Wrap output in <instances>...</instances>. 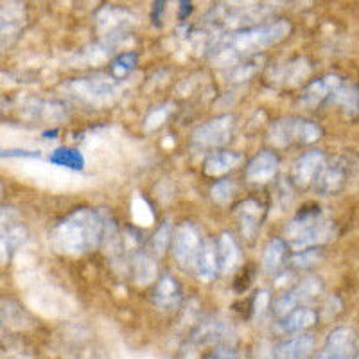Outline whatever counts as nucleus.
<instances>
[{"instance_id":"nucleus-3","label":"nucleus","mask_w":359,"mask_h":359,"mask_svg":"<svg viewBox=\"0 0 359 359\" xmlns=\"http://www.w3.org/2000/svg\"><path fill=\"white\" fill-rule=\"evenodd\" d=\"M286 236L293 248L302 252L332 241L336 236V226L332 221L325 219L320 210L307 208L291 221L286 229Z\"/></svg>"},{"instance_id":"nucleus-31","label":"nucleus","mask_w":359,"mask_h":359,"mask_svg":"<svg viewBox=\"0 0 359 359\" xmlns=\"http://www.w3.org/2000/svg\"><path fill=\"white\" fill-rule=\"evenodd\" d=\"M169 111H171V108H168V110H165V108H156V110H153L151 115L147 117V126H149V128H156V126H158V124L162 123L163 118L168 117Z\"/></svg>"},{"instance_id":"nucleus-38","label":"nucleus","mask_w":359,"mask_h":359,"mask_svg":"<svg viewBox=\"0 0 359 359\" xmlns=\"http://www.w3.org/2000/svg\"><path fill=\"white\" fill-rule=\"evenodd\" d=\"M358 359H359V351H358Z\"/></svg>"},{"instance_id":"nucleus-29","label":"nucleus","mask_w":359,"mask_h":359,"mask_svg":"<svg viewBox=\"0 0 359 359\" xmlns=\"http://www.w3.org/2000/svg\"><path fill=\"white\" fill-rule=\"evenodd\" d=\"M135 63H137V54L135 53H124V54H121V56H117L114 62L110 63L111 78H115V79L124 78L128 72H131V70H133Z\"/></svg>"},{"instance_id":"nucleus-6","label":"nucleus","mask_w":359,"mask_h":359,"mask_svg":"<svg viewBox=\"0 0 359 359\" xmlns=\"http://www.w3.org/2000/svg\"><path fill=\"white\" fill-rule=\"evenodd\" d=\"M201 246H203V243H201L200 230L192 223L180 224L178 230L175 232V237H172V255H175V261L180 266H184V268L194 266Z\"/></svg>"},{"instance_id":"nucleus-25","label":"nucleus","mask_w":359,"mask_h":359,"mask_svg":"<svg viewBox=\"0 0 359 359\" xmlns=\"http://www.w3.org/2000/svg\"><path fill=\"white\" fill-rule=\"evenodd\" d=\"M284 255H286V243L282 241L280 237L271 239L262 253V269L268 275H275L280 269Z\"/></svg>"},{"instance_id":"nucleus-23","label":"nucleus","mask_w":359,"mask_h":359,"mask_svg":"<svg viewBox=\"0 0 359 359\" xmlns=\"http://www.w3.org/2000/svg\"><path fill=\"white\" fill-rule=\"evenodd\" d=\"M217 257H219V269L223 273H229L237 266L241 255L237 248L236 241L230 233H221L219 241H217Z\"/></svg>"},{"instance_id":"nucleus-4","label":"nucleus","mask_w":359,"mask_h":359,"mask_svg":"<svg viewBox=\"0 0 359 359\" xmlns=\"http://www.w3.org/2000/svg\"><path fill=\"white\" fill-rule=\"evenodd\" d=\"M70 95L79 101L92 104V107H102L110 104L121 94V86L117 79L108 76H94V78H79L67 83L65 86Z\"/></svg>"},{"instance_id":"nucleus-27","label":"nucleus","mask_w":359,"mask_h":359,"mask_svg":"<svg viewBox=\"0 0 359 359\" xmlns=\"http://www.w3.org/2000/svg\"><path fill=\"white\" fill-rule=\"evenodd\" d=\"M50 162L54 165L74 169V171H79V169L85 168V156L78 149H70V147H57L56 151L50 155Z\"/></svg>"},{"instance_id":"nucleus-2","label":"nucleus","mask_w":359,"mask_h":359,"mask_svg":"<svg viewBox=\"0 0 359 359\" xmlns=\"http://www.w3.org/2000/svg\"><path fill=\"white\" fill-rule=\"evenodd\" d=\"M287 33H290V25L286 22L246 29V31H239V33L223 38L221 43L214 47V54L219 57V62H229L236 57L241 60V57L277 43L282 38H286Z\"/></svg>"},{"instance_id":"nucleus-9","label":"nucleus","mask_w":359,"mask_h":359,"mask_svg":"<svg viewBox=\"0 0 359 359\" xmlns=\"http://www.w3.org/2000/svg\"><path fill=\"white\" fill-rule=\"evenodd\" d=\"M355 334L348 327H338L329 334L316 359H354Z\"/></svg>"},{"instance_id":"nucleus-15","label":"nucleus","mask_w":359,"mask_h":359,"mask_svg":"<svg viewBox=\"0 0 359 359\" xmlns=\"http://www.w3.org/2000/svg\"><path fill=\"white\" fill-rule=\"evenodd\" d=\"M180 302H182V290L175 278L169 275L160 278L153 293V304L162 311H172L180 306Z\"/></svg>"},{"instance_id":"nucleus-19","label":"nucleus","mask_w":359,"mask_h":359,"mask_svg":"<svg viewBox=\"0 0 359 359\" xmlns=\"http://www.w3.org/2000/svg\"><path fill=\"white\" fill-rule=\"evenodd\" d=\"M243 156L239 153L230 151H214L205 160V175L208 176H221L224 172L232 171L236 165H239Z\"/></svg>"},{"instance_id":"nucleus-34","label":"nucleus","mask_w":359,"mask_h":359,"mask_svg":"<svg viewBox=\"0 0 359 359\" xmlns=\"http://www.w3.org/2000/svg\"><path fill=\"white\" fill-rule=\"evenodd\" d=\"M165 2H168V0H155V2H153L151 18L153 22H155V25H160V22H162V13L165 11Z\"/></svg>"},{"instance_id":"nucleus-24","label":"nucleus","mask_w":359,"mask_h":359,"mask_svg":"<svg viewBox=\"0 0 359 359\" xmlns=\"http://www.w3.org/2000/svg\"><path fill=\"white\" fill-rule=\"evenodd\" d=\"M329 101L336 107L341 108L347 115H355L359 111V92L355 86L348 85V83H343L338 86V88L332 92L331 99Z\"/></svg>"},{"instance_id":"nucleus-26","label":"nucleus","mask_w":359,"mask_h":359,"mask_svg":"<svg viewBox=\"0 0 359 359\" xmlns=\"http://www.w3.org/2000/svg\"><path fill=\"white\" fill-rule=\"evenodd\" d=\"M156 277V264L147 253L137 252L133 257V278L137 284L146 286Z\"/></svg>"},{"instance_id":"nucleus-12","label":"nucleus","mask_w":359,"mask_h":359,"mask_svg":"<svg viewBox=\"0 0 359 359\" xmlns=\"http://www.w3.org/2000/svg\"><path fill=\"white\" fill-rule=\"evenodd\" d=\"M264 216V207L255 200H246L239 203L236 210V217L239 221V230L246 241H252L261 229V221Z\"/></svg>"},{"instance_id":"nucleus-22","label":"nucleus","mask_w":359,"mask_h":359,"mask_svg":"<svg viewBox=\"0 0 359 359\" xmlns=\"http://www.w3.org/2000/svg\"><path fill=\"white\" fill-rule=\"evenodd\" d=\"M233 331L229 322H224L221 318H208L203 322L198 329L196 336L200 341L205 343H214V341H223L226 338H232Z\"/></svg>"},{"instance_id":"nucleus-18","label":"nucleus","mask_w":359,"mask_h":359,"mask_svg":"<svg viewBox=\"0 0 359 359\" xmlns=\"http://www.w3.org/2000/svg\"><path fill=\"white\" fill-rule=\"evenodd\" d=\"M2 262L9 261L11 255L24 245L25 241V230L22 224L13 223L11 217L8 216V221L2 217Z\"/></svg>"},{"instance_id":"nucleus-16","label":"nucleus","mask_w":359,"mask_h":359,"mask_svg":"<svg viewBox=\"0 0 359 359\" xmlns=\"http://www.w3.org/2000/svg\"><path fill=\"white\" fill-rule=\"evenodd\" d=\"M22 111L29 121H40V123H56L65 117L62 104L54 101H29Z\"/></svg>"},{"instance_id":"nucleus-32","label":"nucleus","mask_w":359,"mask_h":359,"mask_svg":"<svg viewBox=\"0 0 359 359\" xmlns=\"http://www.w3.org/2000/svg\"><path fill=\"white\" fill-rule=\"evenodd\" d=\"M205 359H237V354L230 347H219L210 352Z\"/></svg>"},{"instance_id":"nucleus-8","label":"nucleus","mask_w":359,"mask_h":359,"mask_svg":"<svg viewBox=\"0 0 359 359\" xmlns=\"http://www.w3.org/2000/svg\"><path fill=\"white\" fill-rule=\"evenodd\" d=\"M323 290V284L320 278L316 277H309L304 278L300 284L293 287L291 291H287L284 297H280L275 302V313L277 316L284 318L286 314H290L291 311L298 309V307L302 306V304L309 302V300H314V298L318 297Z\"/></svg>"},{"instance_id":"nucleus-28","label":"nucleus","mask_w":359,"mask_h":359,"mask_svg":"<svg viewBox=\"0 0 359 359\" xmlns=\"http://www.w3.org/2000/svg\"><path fill=\"white\" fill-rule=\"evenodd\" d=\"M236 191V182H232V180H219V182L214 184L212 189H210V198H212L214 203L217 205H229L230 201H232Z\"/></svg>"},{"instance_id":"nucleus-36","label":"nucleus","mask_w":359,"mask_h":359,"mask_svg":"<svg viewBox=\"0 0 359 359\" xmlns=\"http://www.w3.org/2000/svg\"><path fill=\"white\" fill-rule=\"evenodd\" d=\"M2 156H40V153L38 151H27V149H6L4 153H2Z\"/></svg>"},{"instance_id":"nucleus-14","label":"nucleus","mask_w":359,"mask_h":359,"mask_svg":"<svg viewBox=\"0 0 359 359\" xmlns=\"http://www.w3.org/2000/svg\"><path fill=\"white\" fill-rule=\"evenodd\" d=\"M278 171V158L273 153L262 151L257 155L246 168V178L253 184H264L268 180L273 178Z\"/></svg>"},{"instance_id":"nucleus-10","label":"nucleus","mask_w":359,"mask_h":359,"mask_svg":"<svg viewBox=\"0 0 359 359\" xmlns=\"http://www.w3.org/2000/svg\"><path fill=\"white\" fill-rule=\"evenodd\" d=\"M323 163H325V156L318 149H314V151H309L300 156L294 162L293 171H291L293 184L298 185V187H307V185L313 184L316 176H318V172L322 171Z\"/></svg>"},{"instance_id":"nucleus-7","label":"nucleus","mask_w":359,"mask_h":359,"mask_svg":"<svg viewBox=\"0 0 359 359\" xmlns=\"http://www.w3.org/2000/svg\"><path fill=\"white\" fill-rule=\"evenodd\" d=\"M232 117L224 115L201 124L200 128L192 133V144L200 149H212V147H221L229 142L232 137Z\"/></svg>"},{"instance_id":"nucleus-30","label":"nucleus","mask_w":359,"mask_h":359,"mask_svg":"<svg viewBox=\"0 0 359 359\" xmlns=\"http://www.w3.org/2000/svg\"><path fill=\"white\" fill-rule=\"evenodd\" d=\"M169 239H171V224H169V221H165V223L156 230L155 237H153V246H155L156 253L165 252V248H168L169 245Z\"/></svg>"},{"instance_id":"nucleus-17","label":"nucleus","mask_w":359,"mask_h":359,"mask_svg":"<svg viewBox=\"0 0 359 359\" xmlns=\"http://www.w3.org/2000/svg\"><path fill=\"white\" fill-rule=\"evenodd\" d=\"M194 269L201 280H212L216 277L217 269H219V257H217V246L212 241L203 243L196 262H194Z\"/></svg>"},{"instance_id":"nucleus-21","label":"nucleus","mask_w":359,"mask_h":359,"mask_svg":"<svg viewBox=\"0 0 359 359\" xmlns=\"http://www.w3.org/2000/svg\"><path fill=\"white\" fill-rule=\"evenodd\" d=\"M314 348L313 336H297L290 341L278 345L277 359H307Z\"/></svg>"},{"instance_id":"nucleus-1","label":"nucleus","mask_w":359,"mask_h":359,"mask_svg":"<svg viewBox=\"0 0 359 359\" xmlns=\"http://www.w3.org/2000/svg\"><path fill=\"white\" fill-rule=\"evenodd\" d=\"M107 217L92 208H79L54 226L50 233L53 246L60 253L83 255L102 243Z\"/></svg>"},{"instance_id":"nucleus-37","label":"nucleus","mask_w":359,"mask_h":359,"mask_svg":"<svg viewBox=\"0 0 359 359\" xmlns=\"http://www.w3.org/2000/svg\"><path fill=\"white\" fill-rule=\"evenodd\" d=\"M191 11H192V2H191V0H180V13H178L180 20H184V18H187L189 15H191Z\"/></svg>"},{"instance_id":"nucleus-35","label":"nucleus","mask_w":359,"mask_h":359,"mask_svg":"<svg viewBox=\"0 0 359 359\" xmlns=\"http://www.w3.org/2000/svg\"><path fill=\"white\" fill-rule=\"evenodd\" d=\"M253 359H277V355L271 352L268 343H262V345L257 347V351H255V358Z\"/></svg>"},{"instance_id":"nucleus-13","label":"nucleus","mask_w":359,"mask_h":359,"mask_svg":"<svg viewBox=\"0 0 359 359\" xmlns=\"http://www.w3.org/2000/svg\"><path fill=\"white\" fill-rule=\"evenodd\" d=\"M343 79L339 76H325V78H320L316 81L311 83L302 94V104L307 108H316L320 107L323 101H329L336 88L341 85Z\"/></svg>"},{"instance_id":"nucleus-33","label":"nucleus","mask_w":359,"mask_h":359,"mask_svg":"<svg viewBox=\"0 0 359 359\" xmlns=\"http://www.w3.org/2000/svg\"><path fill=\"white\" fill-rule=\"evenodd\" d=\"M268 294H269L268 291H259V293L253 297V300H252L253 313H261V311L268 306V298H269Z\"/></svg>"},{"instance_id":"nucleus-20","label":"nucleus","mask_w":359,"mask_h":359,"mask_svg":"<svg viewBox=\"0 0 359 359\" xmlns=\"http://www.w3.org/2000/svg\"><path fill=\"white\" fill-rule=\"evenodd\" d=\"M316 313L313 309H307V307H298V309L291 311L290 314H286L284 318L278 322V331L280 332H298L304 331L307 327L314 325L316 323Z\"/></svg>"},{"instance_id":"nucleus-11","label":"nucleus","mask_w":359,"mask_h":359,"mask_svg":"<svg viewBox=\"0 0 359 359\" xmlns=\"http://www.w3.org/2000/svg\"><path fill=\"white\" fill-rule=\"evenodd\" d=\"M347 182V165L339 160H334L331 163H323L322 171L318 172L314 180V187L320 194H336L343 189Z\"/></svg>"},{"instance_id":"nucleus-5","label":"nucleus","mask_w":359,"mask_h":359,"mask_svg":"<svg viewBox=\"0 0 359 359\" xmlns=\"http://www.w3.org/2000/svg\"><path fill=\"white\" fill-rule=\"evenodd\" d=\"M322 135V130L311 121L304 118H282L269 130V142L277 147L290 146L293 142L311 144L316 142Z\"/></svg>"}]
</instances>
